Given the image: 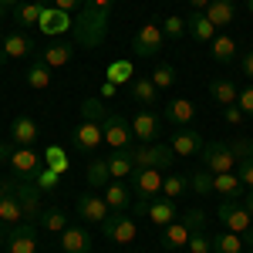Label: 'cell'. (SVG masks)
I'll return each instance as SVG.
<instances>
[{"label":"cell","instance_id":"obj_13","mask_svg":"<svg viewBox=\"0 0 253 253\" xmlns=\"http://www.w3.org/2000/svg\"><path fill=\"white\" fill-rule=\"evenodd\" d=\"M159 132H162V118L156 112H149V108H142L135 118H132V135L142 142V145H149V142H156Z\"/></svg>","mask_w":253,"mask_h":253},{"label":"cell","instance_id":"obj_6","mask_svg":"<svg viewBox=\"0 0 253 253\" xmlns=\"http://www.w3.org/2000/svg\"><path fill=\"white\" fill-rule=\"evenodd\" d=\"M101 132H105V145L118 152V149H132V118H125L122 112L118 115H108L101 122Z\"/></svg>","mask_w":253,"mask_h":253},{"label":"cell","instance_id":"obj_53","mask_svg":"<svg viewBox=\"0 0 253 253\" xmlns=\"http://www.w3.org/2000/svg\"><path fill=\"white\" fill-rule=\"evenodd\" d=\"M10 152H14V149H10V145H3V142H0V162H10Z\"/></svg>","mask_w":253,"mask_h":253},{"label":"cell","instance_id":"obj_52","mask_svg":"<svg viewBox=\"0 0 253 253\" xmlns=\"http://www.w3.org/2000/svg\"><path fill=\"white\" fill-rule=\"evenodd\" d=\"M17 3H20V0H0V17H3V14H14Z\"/></svg>","mask_w":253,"mask_h":253},{"label":"cell","instance_id":"obj_9","mask_svg":"<svg viewBox=\"0 0 253 253\" xmlns=\"http://www.w3.org/2000/svg\"><path fill=\"white\" fill-rule=\"evenodd\" d=\"M7 253H38V223H17L3 240Z\"/></svg>","mask_w":253,"mask_h":253},{"label":"cell","instance_id":"obj_40","mask_svg":"<svg viewBox=\"0 0 253 253\" xmlns=\"http://www.w3.org/2000/svg\"><path fill=\"white\" fill-rule=\"evenodd\" d=\"M189 189H193L196 196H210L213 193V172H210V169H196V172L189 175Z\"/></svg>","mask_w":253,"mask_h":253},{"label":"cell","instance_id":"obj_31","mask_svg":"<svg viewBox=\"0 0 253 253\" xmlns=\"http://www.w3.org/2000/svg\"><path fill=\"white\" fill-rule=\"evenodd\" d=\"M132 78H135V68H132L128 58L112 61V64L105 68V81H112V84H132Z\"/></svg>","mask_w":253,"mask_h":253},{"label":"cell","instance_id":"obj_41","mask_svg":"<svg viewBox=\"0 0 253 253\" xmlns=\"http://www.w3.org/2000/svg\"><path fill=\"white\" fill-rule=\"evenodd\" d=\"M105 108H101V101H98V98H84V101H81V122H98V125H101V122H105Z\"/></svg>","mask_w":253,"mask_h":253},{"label":"cell","instance_id":"obj_20","mask_svg":"<svg viewBox=\"0 0 253 253\" xmlns=\"http://www.w3.org/2000/svg\"><path fill=\"white\" fill-rule=\"evenodd\" d=\"M58 243L64 253H91V233L84 226H68Z\"/></svg>","mask_w":253,"mask_h":253},{"label":"cell","instance_id":"obj_35","mask_svg":"<svg viewBox=\"0 0 253 253\" xmlns=\"http://www.w3.org/2000/svg\"><path fill=\"white\" fill-rule=\"evenodd\" d=\"M210 51H213V61H219V64H230V61L236 58V41L226 38V34H216L213 44H210Z\"/></svg>","mask_w":253,"mask_h":253},{"label":"cell","instance_id":"obj_48","mask_svg":"<svg viewBox=\"0 0 253 253\" xmlns=\"http://www.w3.org/2000/svg\"><path fill=\"white\" fill-rule=\"evenodd\" d=\"M223 118H226V122H230V125H240V122H243V112H240V105H226V108H223Z\"/></svg>","mask_w":253,"mask_h":253},{"label":"cell","instance_id":"obj_19","mask_svg":"<svg viewBox=\"0 0 253 253\" xmlns=\"http://www.w3.org/2000/svg\"><path fill=\"white\" fill-rule=\"evenodd\" d=\"M203 135L196 132V128H179L172 135V142H169V149H172L175 156H199L203 152Z\"/></svg>","mask_w":253,"mask_h":253},{"label":"cell","instance_id":"obj_12","mask_svg":"<svg viewBox=\"0 0 253 253\" xmlns=\"http://www.w3.org/2000/svg\"><path fill=\"white\" fill-rule=\"evenodd\" d=\"M101 142H105V132L98 122H81L78 128H71V145L78 152H95Z\"/></svg>","mask_w":253,"mask_h":253},{"label":"cell","instance_id":"obj_2","mask_svg":"<svg viewBox=\"0 0 253 253\" xmlns=\"http://www.w3.org/2000/svg\"><path fill=\"white\" fill-rule=\"evenodd\" d=\"M166 44V34H162V24L156 20H145L132 38V58H156Z\"/></svg>","mask_w":253,"mask_h":253},{"label":"cell","instance_id":"obj_1","mask_svg":"<svg viewBox=\"0 0 253 253\" xmlns=\"http://www.w3.org/2000/svg\"><path fill=\"white\" fill-rule=\"evenodd\" d=\"M108 24H112V0H84L71 27L75 47H101V41L108 38Z\"/></svg>","mask_w":253,"mask_h":253},{"label":"cell","instance_id":"obj_56","mask_svg":"<svg viewBox=\"0 0 253 253\" xmlns=\"http://www.w3.org/2000/svg\"><path fill=\"white\" fill-rule=\"evenodd\" d=\"M31 3H41V7H51L54 0H31Z\"/></svg>","mask_w":253,"mask_h":253},{"label":"cell","instance_id":"obj_42","mask_svg":"<svg viewBox=\"0 0 253 253\" xmlns=\"http://www.w3.org/2000/svg\"><path fill=\"white\" fill-rule=\"evenodd\" d=\"M162 34L169 41H179V38H186V17H162Z\"/></svg>","mask_w":253,"mask_h":253},{"label":"cell","instance_id":"obj_33","mask_svg":"<svg viewBox=\"0 0 253 253\" xmlns=\"http://www.w3.org/2000/svg\"><path fill=\"white\" fill-rule=\"evenodd\" d=\"M27 88H34V91H44V88H47V84H51V68H47V64H44V61L41 58H34V64H31V68H27Z\"/></svg>","mask_w":253,"mask_h":253},{"label":"cell","instance_id":"obj_16","mask_svg":"<svg viewBox=\"0 0 253 253\" xmlns=\"http://www.w3.org/2000/svg\"><path fill=\"white\" fill-rule=\"evenodd\" d=\"M112 213L108 210V203H105V196H95V193H81L78 196V216L84 223H105V216Z\"/></svg>","mask_w":253,"mask_h":253},{"label":"cell","instance_id":"obj_51","mask_svg":"<svg viewBox=\"0 0 253 253\" xmlns=\"http://www.w3.org/2000/svg\"><path fill=\"white\" fill-rule=\"evenodd\" d=\"M243 75H250V78H253V47L243 54Z\"/></svg>","mask_w":253,"mask_h":253},{"label":"cell","instance_id":"obj_37","mask_svg":"<svg viewBox=\"0 0 253 253\" xmlns=\"http://www.w3.org/2000/svg\"><path fill=\"white\" fill-rule=\"evenodd\" d=\"M213 253H243V236L240 233H216L213 236Z\"/></svg>","mask_w":253,"mask_h":253},{"label":"cell","instance_id":"obj_57","mask_svg":"<svg viewBox=\"0 0 253 253\" xmlns=\"http://www.w3.org/2000/svg\"><path fill=\"white\" fill-rule=\"evenodd\" d=\"M247 7H250V14H253V0H247Z\"/></svg>","mask_w":253,"mask_h":253},{"label":"cell","instance_id":"obj_15","mask_svg":"<svg viewBox=\"0 0 253 253\" xmlns=\"http://www.w3.org/2000/svg\"><path fill=\"white\" fill-rule=\"evenodd\" d=\"M166 122H169L172 128H193L196 105L189 98H172V101H166Z\"/></svg>","mask_w":253,"mask_h":253},{"label":"cell","instance_id":"obj_18","mask_svg":"<svg viewBox=\"0 0 253 253\" xmlns=\"http://www.w3.org/2000/svg\"><path fill=\"white\" fill-rule=\"evenodd\" d=\"M186 34H189L196 44H213L216 27H213V20L206 17L203 10H193V14L186 17Z\"/></svg>","mask_w":253,"mask_h":253},{"label":"cell","instance_id":"obj_11","mask_svg":"<svg viewBox=\"0 0 253 253\" xmlns=\"http://www.w3.org/2000/svg\"><path fill=\"white\" fill-rule=\"evenodd\" d=\"M162 169H135L132 172V186H135L138 199H145V203H152L159 193H162Z\"/></svg>","mask_w":253,"mask_h":253},{"label":"cell","instance_id":"obj_50","mask_svg":"<svg viewBox=\"0 0 253 253\" xmlns=\"http://www.w3.org/2000/svg\"><path fill=\"white\" fill-rule=\"evenodd\" d=\"M98 95H101V98H115V95H118V84H112V81H105Z\"/></svg>","mask_w":253,"mask_h":253},{"label":"cell","instance_id":"obj_47","mask_svg":"<svg viewBox=\"0 0 253 253\" xmlns=\"http://www.w3.org/2000/svg\"><path fill=\"white\" fill-rule=\"evenodd\" d=\"M236 105H240V112L243 115L253 118V84L250 88H240V98H236Z\"/></svg>","mask_w":253,"mask_h":253},{"label":"cell","instance_id":"obj_32","mask_svg":"<svg viewBox=\"0 0 253 253\" xmlns=\"http://www.w3.org/2000/svg\"><path fill=\"white\" fill-rule=\"evenodd\" d=\"M88 182H91V189H105L108 182H112V172H108V159L98 156L88 162Z\"/></svg>","mask_w":253,"mask_h":253},{"label":"cell","instance_id":"obj_29","mask_svg":"<svg viewBox=\"0 0 253 253\" xmlns=\"http://www.w3.org/2000/svg\"><path fill=\"white\" fill-rule=\"evenodd\" d=\"M41 14H44V7L41 3H31V0H20L17 7H14V20H17V27H38L41 24Z\"/></svg>","mask_w":253,"mask_h":253},{"label":"cell","instance_id":"obj_14","mask_svg":"<svg viewBox=\"0 0 253 253\" xmlns=\"http://www.w3.org/2000/svg\"><path fill=\"white\" fill-rule=\"evenodd\" d=\"M41 159L44 156H38L31 145H17V149L10 152V169H14L20 179H34L38 169H41Z\"/></svg>","mask_w":253,"mask_h":253},{"label":"cell","instance_id":"obj_24","mask_svg":"<svg viewBox=\"0 0 253 253\" xmlns=\"http://www.w3.org/2000/svg\"><path fill=\"white\" fill-rule=\"evenodd\" d=\"M203 14L213 20V27H216V31H223V27H230V24H233L236 7H233V0H210V7H206Z\"/></svg>","mask_w":253,"mask_h":253},{"label":"cell","instance_id":"obj_46","mask_svg":"<svg viewBox=\"0 0 253 253\" xmlns=\"http://www.w3.org/2000/svg\"><path fill=\"white\" fill-rule=\"evenodd\" d=\"M34 179H38V186L44 189V193H51V189L58 186V179H61V175L54 172V169H47V166H44V169H38V175H34Z\"/></svg>","mask_w":253,"mask_h":253},{"label":"cell","instance_id":"obj_3","mask_svg":"<svg viewBox=\"0 0 253 253\" xmlns=\"http://www.w3.org/2000/svg\"><path fill=\"white\" fill-rule=\"evenodd\" d=\"M216 219H219L230 233H240V236L253 233V216L247 213V206H240L236 199H223V206H216Z\"/></svg>","mask_w":253,"mask_h":253},{"label":"cell","instance_id":"obj_27","mask_svg":"<svg viewBox=\"0 0 253 253\" xmlns=\"http://www.w3.org/2000/svg\"><path fill=\"white\" fill-rule=\"evenodd\" d=\"M243 182H240V175L236 172H219V175H213V193H219V196H226V199H240L243 196Z\"/></svg>","mask_w":253,"mask_h":253},{"label":"cell","instance_id":"obj_55","mask_svg":"<svg viewBox=\"0 0 253 253\" xmlns=\"http://www.w3.org/2000/svg\"><path fill=\"white\" fill-rule=\"evenodd\" d=\"M243 206H247V213L253 216V189H250V193H247V203H243Z\"/></svg>","mask_w":253,"mask_h":253},{"label":"cell","instance_id":"obj_43","mask_svg":"<svg viewBox=\"0 0 253 253\" xmlns=\"http://www.w3.org/2000/svg\"><path fill=\"white\" fill-rule=\"evenodd\" d=\"M149 78L156 81L159 91H166V88H172V84H175V68H172V64H159V68L152 71V75H149Z\"/></svg>","mask_w":253,"mask_h":253},{"label":"cell","instance_id":"obj_5","mask_svg":"<svg viewBox=\"0 0 253 253\" xmlns=\"http://www.w3.org/2000/svg\"><path fill=\"white\" fill-rule=\"evenodd\" d=\"M0 223H3V226L24 223V206H20L17 179H0Z\"/></svg>","mask_w":253,"mask_h":253},{"label":"cell","instance_id":"obj_30","mask_svg":"<svg viewBox=\"0 0 253 253\" xmlns=\"http://www.w3.org/2000/svg\"><path fill=\"white\" fill-rule=\"evenodd\" d=\"M210 95L226 108V105H236V98H240V88H236L230 78H216V81H210Z\"/></svg>","mask_w":253,"mask_h":253},{"label":"cell","instance_id":"obj_45","mask_svg":"<svg viewBox=\"0 0 253 253\" xmlns=\"http://www.w3.org/2000/svg\"><path fill=\"white\" fill-rule=\"evenodd\" d=\"M182 223L189 226V233H203V226H206V213H203V210H186V213H182Z\"/></svg>","mask_w":253,"mask_h":253},{"label":"cell","instance_id":"obj_22","mask_svg":"<svg viewBox=\"0 0 253 253\" xmlns=\"http://www.w3.org/2000/svg\"><path fill=\"white\" fill-rule=\"evenodd\" d=\"M71 58H75V44H68V41H54L51 47L41 51V61H44L51 71H54V68H64Z\"/></svg>","mask_w":253,"mask_h":253},{"label":"cell","instance_id":"obj_54","mask_svg":"<svg viewBox=\"0 0 253 253\" xmlns=\"http://www.w3.org/2000/svg\"><path fill=\"white\" fill-rule=\"evenodd\" d=\"M189 7H193V10H206V7H210V0H189Z\"/></svg>","mask_w":253,"mask_h":253},{"label":"cell","instance_id":"obj_49","mask_svg":"<svg viewBox=\"0 0 253 253\" xmlns=\"http://www.w3.org/2000/svg\"><path fill=\"white\" fill-rule=\"evenodd\" d=\"M81 3H84V0H54L51 7H58V10H64V14H71V10H81Z\"/></svg>","mask_w":253,"mask_h":253},{"label":"cell","instance_id":"obj_10","mask_svg":"<svg viewBox=\"0 0 253 253\" xmlns=\"http://www.w3.org/2000/svg\"><path fill=\"white\" fill-rule=\"evenodd\" d=\"M0 54L7 61H17V58H34L38 54V41L31 38V34H24V31H10L3 44H0Z\"/></svg>","mask_w":253,"mask_h":253},{"label":"cell","instance_id":"obj_23","mask_svg":"<svg viewBox=\"0 0 253 253\" xmlns=\"http://www.w3.org/2000/svg\"><path fill=\"white\" fill-rule=\"evenodd\" d=\"M189 226L182 223V219H175V223H169V226H162V250H182L186 243H189Z\"/></svg>","mask_w":253,"mask_h":253},{"label":"cell","instance_id":"obj_36","mask_svg":"<svg viewBox=\"0 0 253 253\" xmlns=\"http://www.w3.org/2000/svg\"><path fill=\"white\" fill-rule=\"evenodd\" d=\"M44 166H47V169H54L58 175H64L68 169H71V159L64 156V149H61V145H47V149H44Z\"/></svg>","mask_w":253,"mask_h":253},{"label":"cell","instance_id":"obj_21","mask_svg":"<svg viewBox=\"0 0 253 253\" xmlns=\"http://www.w3.org/2000/svg\"><path fill=\"white\" fill-rule=\"evenodd\" d=\"M38 122L31 115H20V118H14V125H10V142L14 145H34L38 142Z\"/></svg>","mask_w":253,"mask_h":253},{"label":"cell","instance_id":"obj_26","mask_svg":"<svg viewBox=\"0 0 253 253\" xmlns=\"http://www.w3.org/2000/svg\"><path fill=\"white\" fill-rule=\"evenodd\" d=\"M128 91H132V98H135V101H142L145 108L159 101V88H156V81L149 78V75H135V78H132V84H128Z\"/></svg>","mask_w":253,"mask_h":253},{"label":"cell","instance_id":"obj_39","mask_svg":"<svg viewBox=\"0 0 253 253\" xmlns=\"http://www.w3.org/2000/svg\"><path fill=\"white\" fill-rule=\"evenodd\" d=\"M186 189H189V179H186V175L172 172V175H166V179H162V196H166V199H179Z\"/></svg>","mask_w":253,"mask_h":253},{"label":"cell","instance_id":"obj_4","mask_svg":"<svg viewBox=\"0 0 253 253\" xmlns=\"http://www.w3.org/2000/svg\"><path fill=\"white\" fill-rule=\"evenodd\" d=\"M101 233L108 236L112 243H132L138 226H135V219H132L128 210H112V213L105 216V223H101Z\"/></svg>","mask_w":253,"mask_h":253},{"label":"cell","instance_id":"obj_34","mask_svg":"<svg viewBox=\"0 0 253 253\" xmlns=\"http://www.w3.org/2000/svg\"><path fill=\"white\" fill-rule=\"evenodd\" d=\"M38 226H41V230H47V233H64V230H68V216L61 213L58 206H51V210H41Z\"/></svg>","mask_w":253,"mask_h":253},{"label":"cell","instance_id":"obj_28","mask_svg":"<svg viewBox=\"0 0 253 253\" xmlns=\"http://www.w3.org/2000/svg\"><path fill=\"white\" fill-rule=\"evenodd\" d=\"M145 213H149V219H152L156 226H169V223H175V213H179V210L172 206V199L162 196V199H152V203H149Z\"/></svg>","mask_w":253,"mask_h":253},{"label":"cell","instance_id":"obj_17","mask_svg":"<svg viewBox=\"0 0 253 253\" xmlns=\"http://www.w3.org/2000/svg\"><path fill=\"white\" fill-rule=\"evenodd\" d=\"M38 27H41V34L58 38V34H68V31L75 27V20H71V14H64V10H58V7H44Z\"/></svg>","mask_w":253,"mask_h":253},{"label":"cell","instance_id":"obj_25","mask_svg":"<svg viewBox=\"0 0 253 253\" xmlns=\"http://www.w3.org/2000/svg\"><path fill=\"white\" fill-rule=\"evenodd\" d=\"M108 159V172H112V179L115 182H122V179H128V175L135 172V162H132V149H118V152H112Z\"/></svg>","mask_w":253,"mask_h":253},{"label":"cell","instance_id":"obj_38","mask_svg":"<svg viewBox=\"0 0 253 253\" xmlns=\"http://www.w3.org/2000/svg\"><path fill=\"white\" fill-rule=\"evenodd\" d=\"M105 203H108V210H128V189L112 179L105 186Z\"/></svg>","mask_w":253,"mask_h":253},{"label":"cell","instance_id":"obj_58","mask_svg":"<svg viewBox=\"0 0 253 253\" xmlns=\"http://www.w3.org/2000/svg\"><path fill=\"white\" fill-rule=\"evenodd\" d=\"M250 253H253V247H250Z\"/></svg>","mask_w":253,"mask_h":253},{"label":"cell","instance_id":"obj_7","mask_svg":"<svg viewBox=\"0 0 253 253\" xmlns=\"http://www.w3.org/2000/svg\"><path fill=\"white\" fill-rule=\"evenodd\" d=\"M203 169H210L213 175H219V172H236V152H233V145H223V142H206V145H203Z\"/></svg>","mask_w":253,"mask_h":253},{"label":"cell","instance_id":"obj_8","mask_svg":"<svg viewBox=\"0 0 253 253\" xmlns=\"http://www.w3.org/2000/svg\"><path fill=\"white\" fill-rule=\"evenodd\" d=\"M172 149L169 145H159V142H149V145H138L132 149V162H135V169H166V166H172Z\"/></svg>","mask_w":253,"mask_h":253},{"label":"cell","instance_id":"obj_44","mask_svg":"<svg viewBox=\"0 0 253 253\" xmlns=\"http://www.w3.org/2000/svg\"><path fill=\"white\" fill-rule=\"evenodd\" d=\"M186 250H189V253H213V236L193 233V236H189V243H186Z\"/></svg>","mask_w":253,"mask_h":253}]
</instances>
